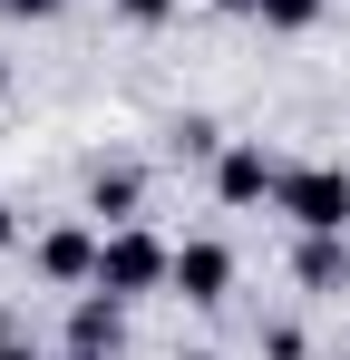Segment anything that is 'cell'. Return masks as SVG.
Segmentation results:
<instances>
[{
    "instance_id": "cell-1",
    "label": "cell",
    "mask_w": 350,
    "mask_h": 360,
    "mask_svg": "<svg viewBox=\"0 0 350 360\" xmlns=\"http://www.w3.org/2000/svg\"><path fill=\"white\" fill-rule=\"evenodd\" d=\"M98 292H117V302L175 292V243L146 234V224H108V243H98Z\"/></svg>"
},
{
    "instance_id": "cell-2",
    "label": "cell",
    "mask_w": 350,
    "mask_h": 360,
    "mask_svg": "<svg viewBox=\"0 0 350 360\" xmlns=\"http://www.w3.org/2000/svg\"><path fill=\"white\" fill-rule=\"evenodd\" d=\"M273 214H292V234H350V166H283Z\"/></svg>"
},
{
    "instance_id": "cell-3",
    "label": "cell",
    "mask_w": 350,
    "mask_h": 360,
    "mask_svg": "<svg viewBox=\"0 0 350 360\" xmlns=\"http://www.w3.org/2000/svg\"><path fill=\"white\" fill-rule=\"evenodd\" d=\"M273 195H283V156H273L263 136H224V156H214V205L253 214V205H273Z\"/></svg>"
},
{
    "instance_id": "cell-4",
    "label": "cell",
    "mask_w": 350,
    "mask_h": 360,
    "mask_svg": "<svg viewBox=\"0 0 350 360\" xmlns=\"http://www.w3.org/2000/svg\"><path fill=\"white\" fill-rule=\"evenodd\" d=\"M58 351H68V360H117V351H127V302L88 283V292L68 302V331H58Z\"/></svg>"
},
{
    "instance_id": "cell-5",
    "label": "cell",
    "mask_w": 350,
    "mask_h": 360,
    "mask_svg": "<svg viewBox=\"0 0 350 360\" xmlns=\"http://www.w3.org/2000/svg\"><path fill=\"white\" fill-rule=\"evenodd\" d=\"M98 243L108 234H88V224H49V234L30 243V273L58 283V292H88V283H98Z\"/></svg>"
},
{
    "instance_id": "cell-6",
    "label": "cell",
    "mask_w": 350,
    "mask_h": 360,
    "mask_svg": "<svg viewBox=\"0 0 350 360\" xmlns=\"http://www.w3.org/2000/svg\"><path fill=\"white\" fill-rule=\"evenodd\" d=\"M175 292L195 302V311H214V302H233V243H214V234L175 243Z\"/></svg>"
},
{
    "instance_id": "cell-7",
    "label": "cell",
    "mask_w": 350,
    "mask_h": 360,
    "mask_svg": "<svg viewBox=\"0 0 350 360\" xmlns=\"http://www.w3.org/2000/svg\"><path fill=\"white\" fill-rule=\"evenodd\" d=\"M292 283L311 302H341L350 292V234H302L292 243Z\"/></svg>"
},
{
    "instance_id": "cell-8",
    "label": "cell",
    "mask_w": 350,
    "mask_h": 360,
    "mask_svg": "<svg viewBox=\"0 0 350 360\" xmlns=\"http://www.w3.org/2000/svg\"><path fill=\"white\" fill-rule=\"evenodd\" d=\"M136 205H146V176H136V166H98V176H88V214L136 224Z\"/></svg>"
},
{
    "instance_id": "cell-9",
    "label": "cell",
    "mask_w": 350,
    "mask_h": 360,
    "mask_svg": "<svg viewBox=\"0 0 350 360\" xmlns=\"http://www.w3.org/2000/svg\"><path fill=\"white\" fill-rule=\"evenodd\" d=\"M321 10H331V0H263L253 20H263V30H283V39H302V30H321Z\"/></svg>"
},
{
    "instance_id": "cell-10",
    "label": "cell",
    "mask_w": 350,
    "mask_h": 360,
    "mask_svg": "<svg viewBox=\"0 0 350 360\" xmlns=\"http://www.w3.org/2000/svg\"><path fill=\"white\" fill-rule=\"evenodd\" d=\"M175 146H185V156H224V127L214 117H175Z\"/></svg>"
},
{
    "instance_id": "cell-11",
    "label": "cell",
    "mask_w": 350,
    "mask_h": 360,
    "mask_svg": "<svg viewBox=\"0 0 350 360\" xmlns=\"http://www.w3.org/2000/svg\"><path fill=\"white\" fill-rule=\"evenodd\" d=\"M117 20H127V30H166L175 0H117Z\"/></svg>"
},
{
    "instance_id": "cell-12",
    "label": "cell",
    "mask_w": 350,
    "mask_h": 360,
    "mask_svg": "<svg viewBox=\"0 0 350 360\" xmlns=\"http://www.w3.org/2000/svg\"><path fill=\"white\" fill-rule=\"evenodd\" d=\"M263 360H302V331H292V321H273V331H263Z\"/></svg>"
},
{
    "instance_id": "cell-13",
    "label": "cell",
    "mask_w": 350,
    "mask_h": 360,
    "mask_svg": "<svg viewBox=\"0 0 350 360\" xmlns=\"http://www.w3.org/2000/svg\"><path fill=\"white\" fill-rule=\"evenodd\" d=\"M68 0H0V20H58Z\"/></svg>"
},
{
    "instance_id": "cell-14",
    "label": "cell",
    "mask_w": 350,
    "mask_h": 360,
    "mask_svg": "<svg viewBox=\"0 0 350 360\" xmlns=\"http://www.w3.org/2000/svg\"><path fill=\"white\" fill-rule=\"evenodd\" d=\"M0 253H20V214L10 205H0Z\"/></svg>"
},
{
    "instance_id": "cell-15",
    "label": "cell",
    "mask_w": 350,
    "mask_h": 360,
    "mask_svg": "<svg viewBox=\"0 0 350 360\" xmlns=\"http://www.w3.org/2000/svg\"><path fill=\"white\" fill-rule=\"evenodd\" d=\"M0 360H39V351H30V341H10V331H0Z\"/></svg>"
},
{
    "instance_id": "cell-16",
    "label": "cell",
    "mask_w": 350,
    "mask_h": 360,
    "mask_svg": "<svg viewBox=\"0 0 350 360\" xmlns=\"http://www.w3.org/2000/svg\"><path fill=\"white\" fill-rule=\"evenodd\" d=\"M214 10H233V20H253V10H263V0H214Z\"/></svg>"
},
{
    "instance_id": "cell-17",
    "label": "cell",
    "mask_w": 350,
    "mask_h": 360,
    "mask_svg": "<svg viewBox=\"0 0 350 360\" xmlns=\"http://www.w3.org/2000/svg\"><path fill=\"white\" fill-rule=\"evenodd\" d=\"M0 98H10V49H0Z\"/></svg>"
},
{
    "instance_id": "cell-18",
    "label": "cell",
    "mask_w": 350,
    "mask_h": 360,
    "mask_svg": "<svg viewBox=\"0 0 350 360\" xmlns=\"http://www.w3.org/2000/svg\"><path fill=\"white\" fill-rule=\"evenodd\" d=\"M185 360H214V351H185Z\"/></svg>"
}]
</instances>
